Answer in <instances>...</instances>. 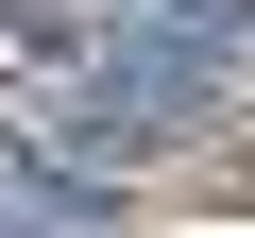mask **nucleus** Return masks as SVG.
Returning a JSON list of instances; mask_svg holds the SVG:
<instances>
[{
    "label": "nucleus",
    "instance_id": "f257e3e1",
    "mask_svg": "<svg viewBox=\"0 0 255 238\" xmlns=\"http://www.w3.org/2000/svg\"><path fill=\"white\" fill-rule=\"evenodd\" d=\"M102 34H136V51H187V68H238L255 51V0H85Z\"/></svg>",
    "mask_w": 255,
    "mask_h": 238
}]
</instances>
